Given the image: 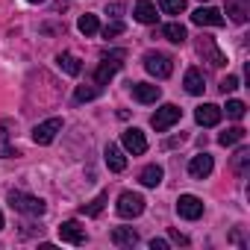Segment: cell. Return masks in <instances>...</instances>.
<instances>
[{
  "mask_svg": "<svg viewBox=\"0 0 250 250\" xmlns=\"http://www.w3.org/2000/svg\"><path fill=\"white\" fill-rule=\"evenodd\" d=\"M191 24H197V27H224V15L212 6H200V9L191 12Z\"/></svg>",
  "mask_w": 250,
  "mask_h": 250,
  "instance_id": "10",
  "label": "cell"
},
{
  "mask_svg": "<svg viewBox=\"0 0 250 250\" xmlns=\"http://www.w3.org/2000/svg\"><path fill=\"white\" fill-rule=\"evenodd\" d=\"M133 15H136V21H139V24H156V21H159L153 0H136V9H133Z\"/></svg>",
  "mask_w": 250,
  "mask_h": 250,
  "instance_id": "16",
  "label": "cell"
},
{
  "mask_svg": "<svg viewBox=\"0 0 250 250\" xmlns=\"http://www.w3.org/2000/svg\"><path fill=\"white\" fill-rule=\"evenodd\" d=\"M232 171H235L238 177H247V171H250V150H247V147H238V150H235V156H232Z\"/></svg>",
  "mask_w": 250,
  "mask_h": 250,
  "instance_id": "22",
  "label": "cell"
},
{
  "mask_svg": "<svg viewBox=\"0 0 250 250\" xmlns=\"http://www.w3.org/2000/svg\"><path fill=\"white\" fill-rule=\"evenodd\" d=\"M121 145H124V150H127V153H133V156H142V153H147V139H145V133H142L139 127L124 130V136H121Z\"/></svg>",
  "mask_w": 250,
  "mask_h": 250,
  "instance_id": "8",
  "label": "cell"
},
{
  "mask_svg": "<svg viewBox=\"0 0 250 250\" xmlns=\"http://www.w3.org/2000/svg\"><path fill=\"white\" fill-rule=\"evenodd\" d=\"M159 33H162V39H168L171 44H183V42L188 39V33H186V27H183L180 21H174V24H165Z\"/></svg>",
  "mask_w": 250,
  "mask_h": 250,
  "instance_id": "20",
  "label": "cell"
},
{
  "mask_svg": "<svg viewBox=\"0 0 250 250\" xmlns=\"http://www.w3.org/2000/svg\"><path fill=\"white\" fill-rule=\"evenodd\" d=\"M56 65H59L68 77H77V74L83 71V65H80V59H77L74 53H59V56H56Z\"/></svg>",
  "mask_w": 250,
  "mask_h": 250,
  "instance_id": "21",
  "label": "cell"
},
{
  "mask_svg": "<svg viewBox=\"0 0 250 250\" xmlns=\"http://www.w3.org/2000/svg\"><path fill=\"white\" fill-rule=\"evenodd\" d=\"M177 215L186 218V221H197L203 215V200L197 194H180L177 200Z\"/></svg>",
  "mask_w": 250,
  "mask_h": 250,
  "instance_id": "9",
  "label": "cell"
},
{
  "mask_svg": "<svg viewBox=\"0 0 250 250\" xmlns=\"http://www.w3.org/2000/svg\"><path fill=\"white\" fill-rule=\"evenodd\" d=\"M227 15H229L235 24H247V15H250L247 0H227Z\"/></svg>",
  "mask_w": 250,
  "mask_h": 250,
  "instance_id": "19",
  "label": "cell"
},
{
  "mask_svg": "<svg viewBox=\"0 0 250 250\" xmlns=\"http://www.w3.org/2000/svg\"><path fill=\"white\" fill-rule=\"evenodd\" d=\"M183 142H186V136H183V133H180V136H177V139H171V142H165V147H174V145H183Z\"/></svg>",
  "mask_w": 250,
  "mask_h": 250,
  "instance_id": "36",
  "label": "cell"
},
{
  "mask_svg": "<svg viewBox=\"0 0 250 250\" xmlns=\"http://www.w3.org/2000/svg\"><path fill=\"white\" fill-rule=\"evenodd\" d=\"M59 133H62V118H47V121L36 124V130H33V142H36V145H50Z\"/></svg>",
  "mask_w": 250,
  "mask_h": 250,
  "instance_id": "7",
  "label": "cell"
},
{
  "mask_svg": "<svg viewBox=\"0 0 250 250\" xmlns=\"http://www.w3.org/2000/svg\"><path fill=\"white\" fill-rule=\"evenodd\" d=\"M235 88H238V77H232V74H229V77H224V80H221V91H224V94H229V91H235Z\"/></svg>",
  "mask_w": 250,
  "mask_h": 250,
  "instance_id": "32",
  "label": "cell"
},
{
  "mask_svg": "<svg viewBox=\"0 0 250 250\" xmlns=\"http://www.w3.org/2000/svg\"><path fill=\"white\" fill-rule=\"evenodd\" d=\"M12 156H15V150L9 145V133L0 127V159H12Z\"/></svg>",
  "mask_w": 250,
  "mask_h": 250,
  "instance_id": "30",
  "label": "cell"
},
{
  "mask_svg": "<svg viewBox=\"0 0 250 250\" xmlns=\"http://www.w3.org/2000/svg\"><path fill=\"white\" fill-rule=\"evenodd\" d=\"M121 12H124V3H109L106 6V15H112V18H118Z\"/></svg>",
  "mask_w": 250,
  "mask_h": 250,
  "instance_id": "33",
  "label": "cell"
},
{
  "mask_svg": "<svg viewBox=\"0 0 250 250\" xmlns=\"http://www.w3.org/2000/svg\"><path fill=\"white\" fill-rule=\"evenodd\" d=\"M244 127H229V130H224L221 136H218V142L224 145V147H232V145H238V142H244Z\"/></svg>",
  "mask_w": 250,
  "mask_h": 250,
  "instance_id": "24",
  "label": "cell"
},
{
  "mask_svg": "<svg viewBox=\"0 0 250 250\" xmlns=\"http://www.w3.org/2000/svg\"><path fill=\"white\" fill-rule=\"evenodd\" d=\"M124 30H127V27H124L121 21H112V24H106V27H103V39H115V36H121Z\"/></svg>",
  "mask_w": 250,
  "mask_h": 250,
  "instance_id": "31",
  "label": "cell"
},
{
  "mask_svg": "<svg viewBox=\"0 0 250 250\" xmlns=\"http://www.w3.org/2000/svg\"><path fill=\"white\" fill-rule=\"evenodd\" d=\"M106 200H109V194L103 191V194H97L88 206H83V215H88V218H97L100 212H103V206H106Z\"/></svg>",
  "mask_w": 250,
  "mask_h": 250,
  "instance_id": "25",
  "label": "cell"
},
{
  "mask_svg": "<svg viewBox=\"0 0 250 250\" xmlns=\"http://www.w3.org/2000/svg\"><path fill=\"white\" fill-rule=\"evenodd\" d=\"M171 247V241H165V238H153L150 241V250H168Z\"/></svg>",
  "mask_w": 250,
  "mask_h": 250,
  "instance_id": "34",
  "label": "cell"
},
{
  "mask_svg": "<svg viewBox=\"0 0 250 250\" xmlns=\"http://www.w3.org/2000/svg\"><path fill=\"white\" fill-rule=\"evenodd\" d=\"M212 168H215V162H212V156L203 150V153H197L191 162H188V174H191V180H206L209 174H212Z\"/></svg>",
  "mask_w": 250,
  "mask_h": 250,
  "instance_id": "11",
  "label": "cell"
},
{
  "mask_svg": "<svg viewBox=\"0 0 250 250\" xmlns=\"http://www.w3.org/2000/svg\"><path fill=\"white\" fill-rule=\"evenodd\" d=\"M162 177H165V174H162V168H159V165H147V168L142 171V177H139V180H142V186L156 188V186L162 183Z\"/></svg>",
  "mask_w": 250,
  "mask_h": 250,
  "instance_id": "23",
  "label": "cell"
},
{
  "mask_svg": "<svg viewBox=\"0 0 250 250\" xmlns=\"http://www.w3.org/2000/svg\"><path fill=\"white\" fill-rule=\"evenodd\" d=\"M0 229H3V212H0Z\"/></svg>",
  "mask_w": 250,
  "mask_h": 250,
  "instance_id": "37",
  "label": "cell"
},
{
  "mask_svg": "<svg viewBox=\"0 0 250 250\" xmlns=\"http://www.w3.org/2000/svg\"><path fill=\"white\" fill-rule=\"evenodd\" d=\"M9 206H12L15 212H21V215H30V218H42V215L47 212V206H44L42 197L27 194V191H21V188H12V191H9Z\"/></svg>",
  "mask_w": 250,
  "mask_h": 250,
  "instance_id": "1",
  "label": "cell"
},
{
  "mask_svg": "<svg viewBox=\"0 0 250 250\" xmlns=\"http://www.w3.org/2000/svg\"><path fill=\"white\" fill-rule=\"evenodd\" d=\"M124 59H127V50H109V53H103V62H100L97 71H94V85H106V83L121 71Z\"/></svg>",
  "mask_w": 250,
  "mask_h": 250,
  "instance_id": "2",
  "label": "cell"
},
{
  "mask_svg": "<svg viewBox=\"0 0 250 250\" xmlns=\"http://www.w3.org/2000/svg\"><path fill=\"white\" fill-rule=\"evenodd\" d=\"M112 244L115 247H136L139 244V232L133 227H115L112 229Z\"/></svg>",
  "mask_w": 250,
  "mask_h": 250,
  "instance_id": "15",
  "label": "cell"
},
{
  "mask_svg": "<svg viewBox=\"0 0 250 250\" xmlns=\"http://www.w3.org/2000/svg\"><path fill=\"white\" fill-rule=\"evenodd\" d=\"M133 97L139 103H156L162 97V88L159 85H150V83H133Z\"/></svg>",
  "mask_w": 250,
  "mask_h": 250,
  "instance_id": "14",
  "label": "cell"
},
{
  "mask_svg": "<svg viewBox=\"0 0 250 250\" xmlns=\"http://www.w3.org/2000/svg\"><path fill=\"white\" fill-rule=\"evenodd\" d=\"M168 235H171V241H177V244H188V238H186V235H180L177 229H171Z\"/></svg>",
  "mask_w": 250,
  "mask_h": 250,
  "instance_id": "35",
  "label": "cell"
},
{
  "mask_svg": "<svg viewBox=\"0 0 250 250\" xmlns=\"http://www.w3.org/2000/svg\"><path fill=\"white\" fill-rule=\"evenodd\" d=\"M115 212H118L121 218H139V215L145 212V197H142L139 191H124V194L118 197V203H115Z\"/></svg>",
  "mask_w": 250,
  "mask_h": 250,
  "instance_id": "4",
  "label": "cell"
},
{
  "mask_svg": "<svg viewBox=\"0 0 250 250\" xmlns=\"http://www.w3.org/2000/svg\"><path fill=\"white\" fill-rule=\"evenodd\" d=\"M145 71L153 74L156 80H168L174 74V59L162 50H147L145 53Z\"/></svg>",
  "mask_w": 250,
  "mask_h": 250,
  "instance_id": "3",
  "label": "cell"
},
{
  "mask_svg": "<svg viewBox=\"0 0 250 250\" xmlns=\"http://www.w3.org/2000/svg\"><path fill=\"white\" fill-rule=\"evenodd\" d=\"M194 121L200 124V127H215V124H221V106L215 103H203L194 109Z\"/></svg>",
  "mask_w": 250,
  "mask_h": 250,
  "instance_id": "13",
  "label": "cell"
},
{
  "mask_svg": "<svg viewBox=\"0 0 250 250\" xmlns=\"http://www.w3.org/2000/svg\"><path fill=\"white\" fill-rule=\"evenodd\" d=\"M244 112H247V106H244L241 100H227V115H229L232 121H241Z\"/></svg>",
  "mask_w": 250,
  "mask_h": 250,
  "instance_id": "29",
  "label": "cell"
},
{
  "mask_svg": "<svg viewBox=\"0 0 250 250\" xmlns=\"http://www.w3.org/2000/svg\"><path fill=\"white\" fill-rule=\"evenodd\" d=\"M197 53H200V59L209 62L212 68H224V65H227L224 50H221V47L215 44V39H209V36H200V39H197Z\"/></svg>",
  "mask_w": 250,
  "mask_h": 250,
  "instance_id": "5",
  "label": "cell"
},
{
  "mask_svg": "<svg viewBox=\"0 0 250 250\" xmlns=\"http://www.w3.org/2000/svg\"><path fill=\"white\" fill-rule=\"evenodd\" d=\"M77 27H80V33H83V36H94V33L100 30V24H97V15H83V18L77 21Z\"/></svg>",
  "mask_w": 250,
  "mask_h": 250,
  "instance_id": "26",
  "label": "cell"
},
{
  "mask_svg": "<svg viewBox=\"0 0 250 250\" xmlns=\"http://www.w3.org/2000/svg\"><path fill=\"white\" fill-rule=\"evenodd\" d=\"M100 94V85H80L77 91H74V100L77 103H85V100H94Z\"/></svg>",
  "mask_w": 250,
  "mask_h": 250,
  "instance_id": "27",
  "label": "cell"
},
{
  "mask_svg": "<svg viewBox=\"0 0 250 250\" xmlns=\"http://www.w3.org/2000/svg\"><path fill=\"white\" fill-rule=\"evenodd\" d=\"M183 85H186V91H188V94H203V88H206V77L200 74V68H188V71H186Z\"/></svg>",
  "mask_w": 250,
  "mask_h": 250,
  "instance_id": "17",
  "label": "cell"
},
{
  "mask_svg": "<svg viewBox=\"0 0 250 250\" xmlns=\"http://www.w3.org/2000/svg\"><path fill=\"white\" fill-rule=\"evenodd\" d=\"M106 165H109V171H115V174H121L124 168H127V156H124V150H121L118 145H109V147H106Z\"/></svg>",
  "mask_w": 250,
  "mask_h": 250,
  "instance_id": "18",
  "label": "cell"
},
{
  "mask_svg": "<svg viewBox=\"0 0 250 250\" xmlns=\"http://www.w3.org/2000/svg\"><path fill=\"white\" fill-rule=\"evenodd\" d=\"M59 238L68 241V244H85V241H88V232H85V227H80L77 221H65V224L59 227Z\"/></svg>",
  "mask_w": 250,
  "mask_h": 250,
  "instance_id": "12",
  "label": "cell"
},
{
  "mask_svg": "<svg viewBox=\"0 0 250 250\" xmlns=\"http://www.w3.org/2000/svg\"><path fill=\"white\" fill-rule=\"evenodd\" d=\"M30 3H44V0H30Z\"/></svg>",
  "mask_w": 250,
  "mask_h": 250,
  "instance_id": "38",
  "label": "cell"
},
{
  "mask_svg": "<svg viewBox=\"0 0 250 250\" xmlns=\"http://www.w3.org/2000/svg\"><path fill=\"white\" fill-rule=\"evenodd\" d=\"M159 9H162L165 15H183L186 0H159Z\"/></svg>",
  "mask_w": 250,
  "mask_h": 250,
  "instance_id": "28",
  "label": "cell"
},
{
  "mask_svg": "<svg viewBox=\"0 0 250 250\" xmlns=\"http://www.w3.org/2000/svg\"><path fill=\"white\" fill-rule=\"evenodd\" d=\"M180 115H183V109H180V106L165 103L162 109H156V115L150 118V124H153V130H156V133H165V130H171L174 124L180 121Z\"/></svg>",
  "mask_w": 250,
  "mask_h": 250,
  "instance_id": "6",
  "label": "cell"
}]
</instances>
